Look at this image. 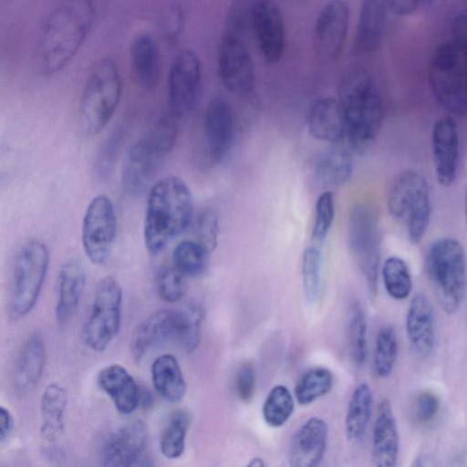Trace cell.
I'll return each mask as SVG.
<instances>
[{
    "label": "cell",
    "mask_w": 467,
    "mask_h": 467,
    "mask_svg": "<svg viewBox=\"0 0 467 467\" xmlns=\"http://www.w3.org/2000/svg\"><path fill=\"white\" fill-rule=\"evenodd\" d=\"M96 16L92 0H62L47 16L39 34L36 62L40 72H60L76 56Z\"/></svg>",
    "instance_id": "1"
},
{
    "label": "cell",
    "mask_w": 467,
    "mask_h": 467,
    "mask_svg": "<svg viewBox=\"0 0 467 467\" xmlns=\"http://www.w3.org/2000/svg\"><path fill=\"white\" fill-rule=\"evenodd\" d=\"M347 128L350 148L363 153L377 139L384 119V105L371 75L360 66L345 70L337 99Z\"/></svg>",
    "instance_id": "2"
},
{
    "label": "cell",
    "mask_w": 467,
    "mask_h": 467,
    "mask_svg": "<svg viewBox=\"0 0 467 467\" xmlns=\"http://www.w3.org/2000/svg\"><path fill=\"white\" fill-rule=\"evenodd\" d=\"M193 212V200L186 182L177 176L158 181L150 190L143 236L151 254L161 253L189 226Z\"/></svg>",
    "instance_id": "3"
},
{
    "label": "cell",
    "mask_w": 467,
    "mask_h": 467,
    "mask_svg": "<svg viewBox=\"0 0 467 467\" xmlns=\"http://www.w3.org/2000/svg\"><path fill=\"white\" fill-rule=\"evenodd\" d=\"M177 134V118L171 113L130 147L121 168L122 186L128 194L137 197L145 192L160 163L173 149Z\"/></svg>",
    "instance_id": "4"
},
{
    "label": "cell",
    "mask_w": 467,
    "mask_h": 467,
    "mask_svg": "<svg viewBox=\"0 0 467 467\" xmlns=\"http://www.w3.org/2000/svg\"><path fill=\"white\" fill-rule=\"evenodd\" d=\"M425 271L441 308L454 314L463 299L467 283V260L463 245L441 237L429 246Z\"/></svg>",
    "instance_id": "5"
},
{
    "label": "cell",
    "mask_w": 467,
    "mask_h": 467,
    "mask_svg": "<svg viewBox=\"0 0 467 467\" xmlns=\"http://www.w3.org/2000/svg\"><path fill=\"white\" fill-rule=\"evenodd\" d=\"M387 209L389 215L403 225L410 242L420 244L428 232L432 213L426 177L412 169L400 172L389 187Z\"/></svg>",
    "instance_id": "6"
},
{
    "label": "cell",
    "mask_w": 467,
    "mask_h": 467,
    "mask_svg": "<svg viewBox=\"0 0 467 467\" xmlns=\"http://www.w3.org/2000/svg\"><path fill=\"white\" fill-rule=\"evenodd\" d=\"M428 79L443 109L452 116L467 115V61L452 40L441 43L432 52Z\"/></svg>",
    "instance_id": "7"
},
{
    "label": "cell",
    "mask_w": 467,
    "mask_h": 467,
    "mask_svg": "<svg viewBox=\"0 0 467 467\" xmlns=\"http://www.w3.org/2000/svg\"><path fill=\"white\" fill-rule=\"evenodd\" d=\"M347 228L349 253L373 297L378 288L381 250L378 213L368 203H356L349 211Z\"/></svg>",
    "instance_id": "8"
},
{
    "label": "cell",
    "mask_w": 467,
    "mask_h": 467,
    "mask_svg": "<svg viewBox=\"0 0 467 467\" xmlns=\"http://www.w3.org/2000/svg\"><path fill=\"white\" fill-rule=\"evenodd\" d=\"M121 78L116 63L101 59L90 72L82 92L79 113L83 130L93 135L109 121L119 104Z\"/></svg>",
    "instance_id": "9"
},
{
    "label": "cell",
    "mask_w": 467,
    "mask_h": 467,
    "mask_svg": "<svg viewBox=\"0 0 467 467\" xmlns=\"http://www.w3.org/2000/svg\"><path fill=\"white\" fill-rule=\"evenodd\" d=\"M49 265V253L40 240H26L17 250L13 269L9 304L12 318L20 319L35 307L41 293Z\"/></svg>",
    "instance_id": "10"
},
{
    "label": "cell",
    "mask_w": 467,
    "mask_h": 467,
    "mask_svg": "<svg viewBox=\"0 0 467 467\" xmlns=\"http://www.w3.org/2000/svg\"><path fill=\"white\" fill-rule=\"evenodd\" d=\"M122 289L112 276L97 284L90 314L82 329L84 345L94 352H102L110 345L121 326Z\"/></svg>",
    "instance_id": "11"
},
{
    "label": "cell",
    "mask_w": 467,
    "mask_h": 467,
    "mask_svg": "<svg viewBox=\"0 0 467 467\" xmlns=\"http://www.w3.org/2000/svg\"><path fill=\"white\" fill-rule=\"evenodd\" d=\"M117 233V216L111 200L106 195L94 197L88 205L82 223L84 252L94 265L109 257Z\"/></svg>",
    "instance_id": "12"
},
{
    "label": "cell",
    "mask_w": 467,
    "mask_h": 467,
    "mask_svg": "<svg viewBox=\"0 0 467 467\" xmlns=\"http://www.w3.org/2000/svg\"><path fill=\"white\" fill-rule=\"evenodd\" d=\"M202 65L195 52L182 51L173 60L168 78V102L177 119L190 115L202 93Z\"/></svg>",
    "instance_id": "13"
},
{
    "label": "cell",
    "mask_w": 467,
    "mask_h": 467,
    "mask_svg": "<svg viewBox=\"0 0 467 467\" xmlns=\"http://www.w3.org/2000/svg\"><path fill=\"white\" fill-rule=\"evenodd\" d=\"M217 67L222 84L235 95H247L254 87L251 54L240 36L224 33L217 50Z\"/></svg>",
    "instance_id": "14"
},
{
    "label": "cell",
    "mask_w": 467,
    "mask_h": 467,
    "mask_svg": "<svg viewBox=\"0 0 467 467\" xmlns=\"http://www.w3.org/2000/svg\"><path fill=\"white\" fill-rule=\"evenodd\" d=\"M349 16V5L345 0H330L318 14L314 28V47L323 61L333 62L340 56Z\"/></svg>",
    "instance_id": "15"
},
{
    "label": "cell",
    "mask_w": 467,
    "mask_h": 467,
    "mask_svg": "<svg viewBox=\"0 0 467 467\" xmlns=\"http://www.w3.org/2000/svg\"><path fill=\"white\" fill-rule=\"evenodd\" d=\"M431 143L436 180L442 187H450L458 177L460 163V133L452 115L434 121Z\"/></svg>",
    "instance_id": "16"
},
{
    "label": "cell",
    "mask_w": 467,
    "mask_h": 467,
    "mask_svg": "<svg viewBox=\"0 0 467 467\" xmlns=\"http://www.w3.org/2000/svg\"><path fill=\"white\" fill-rule=\"evenodd\" d=\"M251 29L258 49L269 64L278 62L285 47L282 13L272 0H254Z\"/></svg>",
    "instance_id": "17"
},
{
    "label": "cell",
    "mask_w": 467,
    "mask_h": 467,
    "mask_svg": "<svg viewBox=\"0 0 467 467\" xmlns=\"http://www.w3.org/2000/svg\"><path fill=\"white\" fill-rule=\"evenodd\" d=\"M148 431L140 420L130 421L114 432L105 441L101 460L108 467H130L137 465L146 449Z\"/></svg>",
    "instance_id": "18"
},
{
    "label": "cell",
    "mask_w": 467,
    "mask_h": 467,
    "mask_svg": "<svg viewBox=\"0 0 467 467\" xmlns=\"http://www.w3.org/2000/svg\"><path fill=\"white\" fill-rule=\"evenodd\" d=\"M203 133L211 161L219 163L232 149L234 134V115L222 98H213L207 104L203 118Z\"/></svg>",
    "instance_id": "19"
},
{
    "label": "cell",
    "mask_w": 467,
    "mask_h": 467,
    "mask_svg": "<svg viewBox=\"0 0 467 467\" xmlns=\"http://www.w3.org/2000/svg\"><path fill=\"white\" fill-rule=\"evenodd\" d=\"M328 439L327 422L318 417L307 419L294 432L288 446L287 461L294 467H316L324 459Z\"/></svg>",
    "instance_id": "20"
},
{
    "label": "cell",
    "mask_w": 467,
    "mask_h": 467,
    "mask_svg": "<svg viewBox=\"0 0 467 467\" xmlns=\"http://www.w3.org/2000/svg\"><path fill=\"white\" fill-rule=\"evenodd\" d=\"M406 333L410 347L418 355L427 357L433 351L436 343L435 311L424 293H417L410 300Z\"/></svg>",
    "instance_id": "21"
},
{
    "label": "cell",
    "mask_w": 467,
    "mask_h": 467,
    "mask_svg": "<svg viewBox=\"0 0 467 467\" xmlns=\"http://www.w3.org/2000/svg\"><path fill=\"white\" fill-rule=\"evenodd\" d=\"M176 310L159 309L148 316L135 329L130 343L133 361L140 364L153 348L175 337Z\"/></svg>",
    "instance_id": "22"
},
{
    "label": "cell",
    "mask_w": 467,
    "mask_h": 467,
    "mask_svg": "<svg viewBox=\"0 0 467 467\" xmlns=\"http://www.w3.org/2000/svg\"><path fill=\"white\" fill-rule=\"evenodd\" d=\"M87 281L86 271L78 259L64 263L57 278L55 316L59 325L68 322L76 314Z\"/></svg>",
    "instance_id": "23"
},
{
    "label": "cell",
    "mask_w": 467,
    "mask_h": 467,
    "mask_svg": "<svg viewBox=\"0 0 467 467\" xmlns=\"http://www.w3.org/2000/svg\"><path fill=\"white\" fill-rule=\"evenodd\" d=\"M400 452V437L391 404L383 399L378 406L372 432V459L378 467H395Z\"/></svg>",
    "instance_id": "24"
},
{
    "label": "cell",
    "mask_w": 467,
    "mask_h": 467,
    "mask_svg": "<svg viewBox=\"0 0 467 467\" xmlns=\"http://www.w3.org/2000/svg\"><path fill=\"white\" fill-rule=\"evenodd\" d=\"M100 389L110 398L121 414H131L138 407V385L129 371L119 364H110L101 368L97 377Z\"/></svg>",
    "instance_id": "25"
},
{
    "label": "cell",
    "mask_w": 467,
    "mask_h": 467,
    "mask_svg": "<svg viewBox=\"0 0 467 467\" xmlns=\"http://www.w3.org/2000/svg\"><path fill=\"white\" fill-rule=\"evenodd\" d=\"M46 363L42 337L34 333L22 346L14 368V386L20 394L31 392L39 383Z\"/></svg>",
    "instance_id": "26"
},
{
    "label": "cell",
    "mask_w": 467,
    "mask_h": 467,
    "mask_svg": "<svg viewBox=\"0 0 467 467\" xmlns=\"http://www.w3.org/2000/svg\"><path fill=\"white\" fill-rule=\"evenodd\" d=\"M389 8L385 0H362L353 52L357 55L376 51L385 32Z\"/></svg>",
    "instance_id": "27"
},
{
    "label": "cell",
    "mask_w": 467,
    "mask_h": 467,
    "mask_svg": "<svg viewBox=\"0 0 467 467\" xmlns=\"http://www.w3.org/2000/svg\"><path fill=\"white\" fill-rule=\"evenodd\" d=\"M309 133L317 140L338 142L347 135L345 119L337 99L320 98L310 106L307 114Z\"/></svg>",
    "instance_id": "28"
},
{
    "label": "cell",
    "mask_w": 467,
    "mask_h": 467,
    "mask_svg": "<svg viewBox=\"0 0 467 467\" xmlns=\"http://www.w3.org/2000/svg\"><path fill=\"white\" fill-rule=\"evenodd\" d=\"M130 65L139 85L154 88L161 75V56L155 38L149 33L135 36L130 46Z\"/></svg>",
    "instance_id": "29"
},
{
    "label": "cell",
    "mask_w": 467,
    "mask_h": 467,
    "mask_svg": "<svg viewBox=\"0 0 467 467\" xmlns=\"http://www.w3.org/2000/svg\"><path fill=\"white\" fill-rule=\"evenodd\" d=\"M67 402L66 389L57 383H49L40 399V435L48 441H57L64 431V414Z\"/></svg>",
    "instance_id": "30"
},
{
    "label": "cell",
    "mask_w": 467,
    "mask_h": 467,
    "mask_svg": "<svg viewBox=\"0 0 467 467\" xmlns=\"http://www.w3.org/2000/svg\"><path fill=\"white\" fill-rule=\"evenodd\" d=\"M353 159L349 150L335 147L320 153L313 163V178L321 188L337 187L351 176Z\"/></svg>",
    "instance_id": "31"
},
{
    "label": "cell",
    "mask_w": 467,
    "mask_h": 467,
    "mask_svg": "<svg viewBox=\"0 0 467 467\" xmlns=\"http://www.w3.org/2000/svg\"><path fill=\"white\" fill-rule=\"evenodd\" d=\"M151 380L156 391L167 401L177 403L186 393L187 385L177 358L162 354L155 358L150 368Z\"/></svg>",
    "instance_id": "32"
},
{
    "label": "cell",
    "mask_w": 467,
    "mask_h": 467,
    "mask_svg": "<svg viewBox=\"0 0 467 467\" xmlns=\"http://www.w3.org/2000/svg\"><path fill=\"white\" fill-rule=\"evenodd\" d=\"M373 410V393L367 382L358 384L348 402L345 431L353 441H361L367 431Z\"/></svg>",
    "instance_id": "33"
},
{
    "label": "cell",
    "mask_w": 467,
    "mask_h": 467,
    "mask_svg": "<svg viewBox=\"0 0 467 467\" xmlns=\"http://www.w3.org/2000/svg\"><path fill=\"white\" fill-rule=\"evenodd\" d=\"M203 317V309L196 303H189L176 309L174 339L189 353L195 351L200 345Z\"/></svg>",
    "instance_id": "34"
},
{
    "label": "cell",
    "mask_w": 467,
    "mask_h": 467,
    "mask_svg": "<svg viewBox=\"0 0 467 467\" xmlns=\"http://www.w3.org/2000/svg\"><path fill=\"white\" fill-rule=\"evenodd\" d=\"M191 422V414L184 409L171 414L160 440V449L165 458L174 460L183 453Z\"/></svg>",
    "instance_id": "35"
},
{
    "label": "cell",
    "mask_w": 467,
    "mask_h": 467,
    "mask_svg": "<svg viewBox=\"0 0 467 467\" xmlns=\"http://www.w3.org/2000/svg\"><path fill=\"white\" fill-rule=\"evenodd\" d=\"M381 276L389 296L395 300L406 299L412 289V278L408 264L400 256L388 257L381 266Z\"/></svg>",
    "instance_id": "36"
},
{
    "label": "cell",
    "mask_w": 467,
    "mask_h": 467,
    "mask_svg": "<svg viewBox=\"0 0 467 467\" xmlns=\"http://www.w3.org/2000/svg\"><path fill=\"white\" fill-rule=\"evenodd\" d=\"M334 378L326 368H314L304 373L297 380L294 394L300 405H308L327 395L333 387Z\"/></svg>",
    "instance_id": "37"
},
{
    "label": "cell",
    "mask_w": 467,
    "mask_h": 467,
    "mask_svg": "<svg viewBox=\"0 0 467 467\" xmlns=\"http://www.w3.org/2000/svg\"><path fill=\"white\" fill-rule=\"evenodd\" d=\"M208 254L197 241L183 240L173 250L172 265L185 277H197L206 268Z\"/></svg>",
    "instance_id": "38"
},
{
    "label": "cell",
    "mask_w": 467,
    "mask_h": 467,
    "mask_svg": "<svg viewBox=\"0 0 467 467\" xmlns=\"http://www.w3.org/2000/svg\"><path fill=\"white\" fill-rule=\"evenodd\" d=\"M295 409V399L285 385H275L268 392L262 407L265 422L273 428L283 426Z\"/></svg>",
    "instance_id": "39"
},
{
    "label": "cell",
    "mask_w": 467,
    "mask_h": 467,
    "mask_svg": "<svg viewBox=\"0 0 467 467\" xmlns=\"http://www.w3.org/2000/svg\"><path fill=\"white\" fill-rule=\"evenodd\" d=\"M399 354L395 330L390 326L379 328L375 346L374 368L379 378H388L393 371Z\"/></svg>",
    "instance_id": "40"
},
{
    "label": "cell",
    "mask_w": 467,
    "mask_h": 467,
    "mask_svg": "<svg viewBox=\"0 0 467 467\" xmlns=\"http://www.w3.org/2000/svg\"><path fill=\"white\" fill-rule=\"evenodd\" d=\"M348 346L356 363L363 364L367 358V320L358 302L350 306L348 324Z\"/></svg>",
    "instance_id": "41"
},
{
    "label": "cell",
    "mask_w": 467,
    "mask_h": 467,
    "mask_svg": "<svg viewBox=\"0 0 467 467\" xmlns=\"http://www.w3.org/2000/svg\"><path fill=\"white\" fill-rule=\"evenodd\" d=\"M322 255L314 246L305 249L302 256L303 289L306 301L317 300L321 286Z\"/></svg>",
    "instance_id": "42"
},
{
    "label": "cell",
    "mask_w": 467,
    "mask_h": 467,
    "mask_svg": "<svg viewBox=\"0 0 467 467\" xmlns=\"http://www.w3.org/2000/svg\"><path fill=\"white\" fill-rule=\"evenodd\" d=\"M156 286L162 300L168 303L177 302L186 292L185 276L173 265H161L156 274Z\"/></svg>",
    "instance_id": "43"
},
{
    "label": "cell",
    "mask_w": 467,
    "mask_h": 467,
    "mask_svg": "<svg viewBox=\"0 0 467 467\" xmlns=\"http://www.w3.org/2000/svg\"><path fill=\"white\" fill-rule=\"evenodd\" d=\"M335 215L334 195L330 191L322 192L317 200L312 239L322 244L327 238Z\"/></svg>",
    "instance_id": "44"
},
{
    "label": "cell",
    "mask_w": 467,
    "mask_h": 467,
    "mask_svg": "<svg viewBox=\"0 0 467 467\" xmlns=\"http://www.w3.org/2000/svg\"><path fill=\"white\" fill-rule=\"evenodd\" d=\"M254 0H234L226 12L225 32L240 36L251 29Z\"/></svg>",
    "instance_id": "45"
},
{
    "label": "cell",
    "mask_w": 467,
    "mask_h": 467,
    "mask_svg": "<svg viewBox=\"0 0 467 467\" xmlns=\"http://www.w3.org/2000/svg\"><path fill=\"white\" fill-rule=\"evenodd\" d=\"M195 235L208 253H212L218 243L219 223L216 213L211 208L203 209L197 216Z\"/></svg>",
    "instance_id": "46"
},
{
    "label": "cell",
    "mask_w": 467,
    "mask_h": 467,
    "mask_svg": "<svg viewBox=\"0 0 467 467\" xmlns=\"http://www.w3.org/2000/svg\"><path fill=\"white\" fill-rule=\"evenodd\" d=\"M122 139L120 129L114 130L104 141L99 152L96 169L99 175L106 176L113 169Z\"/></svg>",
    "instance_id": "47"
},
{
    "label": "cell",
    "mask_w": 467,
    "mask_h": 467,
    "mask_svg": "<svg viewBox=\"0 0 467 467\" xmlns=\"http://www.w3.org/2000/svg\"><path fill=\"white\" fill-rule=\"evenodd\" d=\"M412 409L416 422L426 425L436 418L440 410V400L431 391L424 390L416 396Z\"/></svg>",
    "instance_id": "48"
},
{
    "label": "cell",
    "mask_w": 467,
    "mask_h": 467,
    "mask_svg": "<svg viewBox=\"0 0 467 467\" xmlns=\"http://www.w3.org/2000/svg\"><path fill=\"white\" fill-rule=\"evenodd\" d=\"M256 385V374L254 367L250 362L243 363L236 373L235 387L240 400L249 402L254 394Z\"/></svg>",
    "instance_id": "49"
},
{
    "label": "cell",
    "mask_w": 467,
    "mask_h": 467,
    "mask_svg": "<svg viewBox=\"0 0 467 467\" xmlns=\"http://www.w3.org/2000/svg\"><path fill=\"white\" fill-rule=\"evenodd\" d=\"M452 41L467 57V14L456 16L451 24Z\"/></svg>",
    "instance_id": "50"
},
{
    "label": "cell",
    "mask_w": 467,
    "mask_h": 467,
    "mask_svg": "<svg viewBox=\"0 0 467 467\" xmlns=\"http://www.w3.org/2000/svg\"><path fill=\"white\" fill-rule=\"evenodd\" d=\"M183 22L182 12L180 7L172 6L164 19V30L167 36L175 37L181 31Z\"/></svg>",
    "instance_id": "51"
},
{
    "label": "cell",
    "mask_w": 467,
    "mask_h": 467,
    "mask_svg": "<svg viewBox=\"0 0 467 467\" xmlns=\"http://www.w3.org/2000/svg\"><path fill=\"white\" fill-rule=\"evenodd\" d=\"M389 11L397 16L413 13L419 6V0H385Z\"/></svg>",
    "instance_id": "52"
},
{
    "label": "cell",
    "mask_w": 467,
    "mask_h": 467,
    "mask_svg": "<svg viewBox=\"0 0 467 467\" xmlns=\"http://www.w3.org/2000/svg\"><path fill=\"white\" fill-rule=\"evenodd\" d=\"M15 421L10 410L4 407H0V441L3 443L12 433Z\"/></svg>",
    "instance_id": "53"
},
{
    "label": "cell",
    "mask_w": 467,
    "mask_h": 467,
    "mask_svg": "<svg viewBox=\"0 0 467 467\" xmlns=\"http://www.w3.org/2000/svg\"><path fill=\"white\" fill-rule=\"evenodd\" d=\"M452 465L467 467V445L456 455Z\"/></svg>",
    "instance_id": "54"
},
{
    "label": "cell",
    "mask_w": 467,
    "mask_h": 467,
    "mask_svg": "<svg viewBox=\"0 0 467 467\" xmlns=\"http://www.w3.org/2000/svg\"><path fill=\"white\" fill-rule=\"evenodd\" d=\"M247 466H249V467H264V466H265V462L262 458L254 457L250 460Z\"/></svg>",
    "instance_id": "55"
},
{
    "label": "cell",
    "mask_w": 467,
    "mask_h": 467,
    "mask_svg": "<svg viewBox=\"0 0 467 467\" xmlns=\"http://www.w3.org/2000/svg\"><path fill=\"white\" fill-rule=\"evenodd\" d=\"M434 0H419V6L420 7H429L432 5Z\"/></svg>",
    "instance_id": "56"
},
{
    "label": "cell",
    "mask_w": 467,
    "mask_h": 467,
    "mask_svg": "<svg viewBox=\"0 0 467 467\" xmlns=\"http://www.w3.org/2000/svg\"><path fill=\"white\" fill-rule=\"evenodd\" d=\"M464 217H465V223H466V229H467V185L464 192Z\"/></svg>",
    "instance_id": "57"
},
{
    "label": "cell",
    "mask_w": 467,
    "mask_h": 467,
    "mask_svg": "<svg viewBox=\"0 0 467 467\" xmlns=\"http://www.w3.org/2000/svg\"><path fill=\"white\" fill-rule=\"evenodd\" d=\"M465 59H466V61H467V58H465Z\"/></svg>",
    "instance_id": "58"
}]
</instances>
